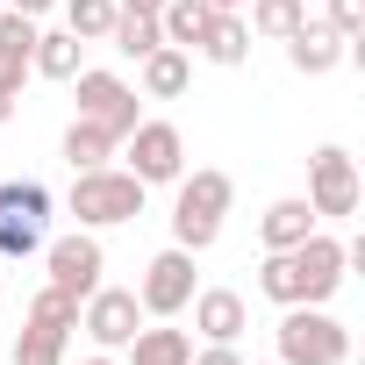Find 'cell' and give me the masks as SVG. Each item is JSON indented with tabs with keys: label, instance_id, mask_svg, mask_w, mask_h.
Returning a JSON list of instances; mask_svg holds the SVG:
<instances>
[{
	"label": "cell",
	"instance_id": "6da1fadb",
	"mask_svg": "<svg viewBox=\"0 0 365 365\" xmlns=\"http://www.w3.org/2000/svg\"><path fill=\"white\" fill-rule=\"evenodd\" d=\"M344 279H351V251L329 230L301 237L294 251H265V265H258V294L279 308H329Z\"/></svg>",
	"mask_w": 365,
	"mask_h": 365
},
{
	"label": "cell",
	"instance_id": "7a4b0ae2",
	"mask_svg": "<svg viewBox=\"0 0 365 365\" xmlns=\"http://www.w3.org/2000/svg\"><path fill=\"white\" fill-rule=\"evenodd\" d=\"M172 244L179 251H215V237H222V215H230V201H237V179L222 172V165H201V172H179L172 179Z\"/></svg>",
	"mask_w": 365,
	"mask_h": 365
},
{
	"label": "cell",
	"instance_id": "3957f363",
	"mask_svg": "<svg viewBox=\"0 0 365 365\" xmlns=\"http://www.w3.org/2000/svg\"><path fill=\"white\" fill-rule=\"evenodd\" d=\"M143 179L136 172H122V165H93V172H72V194H65V208L79 215V230H122V222H136L143 215Z\"/></svg>",
	"mask_w": 365,
	"mask_h": 365
},
{
	"label": "cell",
	"instance_id": "277c9868",
	"mask_svg": "<svg viewBox=\"0 0 365 365\" xmlns=\"http://www.w3.org/2000/svg\"><path fill=\"white\" fill-rule=\"evenodd\" d=\"M272 336H279V365H344L351 358V329L329 308H287Z\"/></svg>",
	"mask_w": 365,
	"mask_h": 365
},
{
	"label": "cell",
	"instance_id": "5b68a950",
	"mask_svg": "<svg viewBox=\"0 0 365 365\" xmlns=\"http://www.w3.org/2000/svg\"><path fill=\"white\" fill-rule=\"evenodd\" d=\"M122 172H136L143 187H172L179 172H187V136H179V122H165V115H143L129 136H122Z\"/></svg>",
	"mask_w": 365,
	"mask_h": 365
},
{
	"label": "cell",
	"instance_id": "8992f818",
	"mask_svg": "<svg viewBox=\"0 0 365 365\" xmlns=\"http://www.w3.org/2000/svg\"><path fill=\"white\" fill-rule=\"evenodd\" d=\"M65 86L79 93V115H86V122H101V129H108L115 143H122V136H129V129L143 122V93H136V86H129L122 72H101V65H79V72H72Z\"/></svg>",
	"mask_w": 365,
	"mask_h": 365
},
{
	"label": "cell",
	"instance_id": "52a82bcc",
	"mask_svg": "<svg viewBox=\"0 0 365 365\" xmlns=\"http://www.w3.org/2000/svg\"><path fill=\"white\" fill-rule=\"evenodd\" d=\"M358 201H365L358 158H351L344 143H322V150L308 158V208H315V222H351Z\"/></svg>",
	"mask_w": 365,
	"mask_h": 365
},
{
	"label": "cell",
	"instance_id": "ba28073f",
	"mask_svg": "<svg viewBox=\"0 0 365 365\" xmlns=\"http://www.w3.org/2000/svg\"><path fill=\"white\" fill-rule=\"evenodd\" d=\"M150 315H143V301H136V287H93L86 301H79V329L93 336V351H122L136 329H143Z\"/></svg>",
	"mask_w": 365,
	"mask_h": 365
},
{
	"label": "cell",
	"instance_id": "9c48e42d",
	"mask_svg": "<svg viewBox=\"0 0 365 365\" xmlns=\"http://www.w3.org/2000/svg\"><path fill=\"white\" fill-rule=\"evenodd\" d=\"M194 251H158L150 265H143V279H136V301H143V315L150 322H172V315H187V301H194Z\"/></svg>",
	"mask_w": 365,
	"mask_h": 365
},
{
	"label": "cell",
	"instance_id": "30bf717a",
	"mask_svg": "<svg viewBox=\"0 0 365 365\" xmlns=\"http://www.w3.org/2000/svg\"><path fill=\"white\" fill-rule=\"evenodd\" d=\"M43 272H51V287H65L72 301H86V294L101 287V272H108L101 230H72V237H51V244H43Z\"/></svg>",
	"mask_w": 365,
	"mask_h": 365
},
{
	"label": "cell",
	"instance_id": "8fae6325",
	"mask_svg": "<svg viewBox=\"0 0 365 365\" xmlns=\"http://www.w3.org/2000/svg\"><path fill=\"white\" fill-rule=\"evenodd\" d=\"M194 336L201 344H237L244 329H251V308H244V294L237 287H194Z\"/></svg>",
	"mask_w": 365,
	"mask_h": 365
},
{
	"label": "cell",
	"instance_id": "7c38bea8",
	"mask_svg": "<svg viewBox=\"0 0 365 365\" xmlns=\"http://www.w3.org/2000/svg\"><path fill=\"white\" fill-rule=\"evenodd\" d=\"M344 58H351V43H344L329 22H315V15H301V29L287 36V65H294L301 79H329Z\"/></svg>",
	"mask_w": 365,
	"mask_h": 365
},
{
	"label": "cell",
	"instance_id": "4fadbf2b",
	"mask_svg": "<svg viewBox=\"0 0 365 365\" xmlns=\"http://www.w3.org/2000/svg\"><path fill=\"white\" fill-rule=\"evenodd\" d=\"M36 29H43V22H29V15H15V8H0V86H8V93H22V86H29Z\"/></svg>",
	"mask_w": 365,
	"mask_h": 365
},
{
	"label": "cell",
	"instance_id": "5bb4252c",
	"mask_svg": "<svg viewBox=\"0 0 365 365\" xmlns=\"http://www.w3.org/2000/svg\"><path fill=\"white\" fill-rule=\"evenodd\" d=\"M322 222H315V208H308V194H287V201H272L265 215H258V244L265 251H294L301 237H315Z\"/></svg>",
	"mask_w": 365,
	"mask_h": 365
},
{
	"label": "cell",
	"instance_id": "9a60e30c",
	"mask_svg": "<svg viewBox=\"0 0 365 365\" xmlns=\"http://www.w3.org/2000/svg\"><path fill=\"white\" fill-rule=\"evenodd\" d=\"M136 72H143V101H179V93L194 86V51L158 43L150 58H136Z\"/></svg>",
	"mask_w": 365,
	"mask_h": 365
},
{
	"label": "cell",
	"instance_id": "2e32d148",
	"mask_svg": "<svg viewBox=\"0 0 365 365\" xmlns=\"http://www.w3.org/2000/svg\"><path fill=\"white\" fill-rule=\"evenodd\" d=\"M129 365H187L194 358V329H172V322H143L129 344Z\"/></svg>",
	"mask_w": 365,
	"mask_h": 365
},
{
	"label": "cell",
	"instance_id": "e0dca14e",
	"mask_svg": "<svg viewBox=\"0 0 365 365\" xmlns=\"http://www.w3.org/2000/svg\"><path fill=\"white\" fill-rule=\"evenodd\" d=\"M79 51H86V43H79L72 29H36V51H29V79H58V86H65V79L79 72Z\"/></svg>",
	"mask_w": 365,
	"mask_h": 365
},
{
	"label": "cell",
	"instance_id": "ac0fdd59",
	"mask_svg": "<svg viewBox=\"0 0 365 365\" xmlns=\"http://www.w3.org/2000/svg\"><path fill=\"white\" fill-rule=\"evenodd\" d=\"M208 65H244L251 58V29H244V15H208V29H201V43H194Z\"/></svg>",
	"mask_w": 365,
	"mask_h": 365
},
{
	"label": "cell",
	"instance_id": "d6986e66",
	"mask_svg": "<svg viewBox=\"0 0 365 365\" xmlns=\"http://www.w3.org/2000/svg\"><path fill=\"white\" fill-rule=\"evenodd\" d=\"M115 136L101 129V122H86V115H72V129H65V165L72 172H93V165H115Z\"/></svg>",
	"mask_w": 365,
	"mask_h": 365
},
{
	"label": "cell",
	"instance_id": "ffe728a7",
	"mask_svg": "<svg viewBox=\"0 0 365 365\" xmlns=\"http://www.w3.org/2000/svg\"><path fill=\"white\" fill-rule=\"evenodd\" d=\"M208 0H165V8H158V36L172 43V51H194L201 43V29H208Z\"/></svg>",
	"mask_w": 365,
	"mask_h": 365
},
{
	"label": "cell",
	"instance_id": "44dd1931",
	"mask_svg": "<svg viewBox=\"0 0 365 365\" xmlns=\"http://www.w3.org/2000/svg\"><path fill=\"white\" fill-rule=\"evenodd\" d=\"M244 29L251 36H265V43H287L294 29H301V15H308V0H244Z\"/></svg>",
	"mask_w": 365,
	"mask_h": 365
},
{
	"label": "cell",
	"instance_id": "7402d4cb",
	"mask_svg": "<svg viewBox=\"0 0 365 365\" xmlns=\"http://www.w3.org/2000/svg\"><path fill=\"white\" fill-rule=\"evenodd\" d=\"M51 187L43 179H0V215H22V222H51Z\"/></svg>",
	"mask_w": 365,
	"mask_h": 365
},
{
	"label": "cell",
	"instance_id": "603a6c76",
	"mask_svg": "<svg viewBox=\"0 0 365 365\" xmlns=\"http://www.w3.org/2000/svg\"><path fill=\"white\" fill-rule=\"evenodd\" d=\"M29 329H51V336H72V329H79V301H72L65 287H51V279H43V294L29 301Z\"/></svg>",
	"mask_w": 365,
	"mask_h": 365
},
{
	"label": "cell",
	"instance_id": "cb8c5ba5",
	"mask_svg": "<svg viewBox=\"0 0 365 365\" xmlns=\"http://www.w3.org/2000/svg\"><path fill=\"white\" fill-rule=\"evenodd\" d=\"M58 8H65V29L79 36V43H108V29H115V0H58Z\"/></svg>",
	"mask_w": 365,
	"mask_h": 365
},
{
	"label": "cell",
	"instance_id": "d4e9b609",
	"mask_svg": "<svg viewBox=\"0 0 365 365\" xmlns=\"http://www.w3.org/2000/svg\"><path fill=\"white\" fill-rule=\"evenodd\" d=\"M108 43L122 51V58H150L165 36H158V15H115V29H108Z\"/></svg>",
	"mask_w": 365,
	"mask_h": 365
},
{
	"label": "cell",
	"instance_id": "484cf974",
	"mask_svg": "<svg viewBox=\"0 0 365 365\" xmlns=\"http://www.w3.org/2000/svg\"><path fill=\"white\" fill-rule=\"evenodd\" d=\"M65 344H72V336H51V329H29V322H22L15 365H65Z\"/></svg>",
	"mask_w": 365,
	"mask_h": 365
},
{
	"label": "cell",
	"instance_id": "4316f807",
	"mask_svg": "<svg viewBox=\"0 0 365 365\" xmlns=\"http://www.w3.org/2000/svg\"><path fill=\"white\" fill-rule=\"evenodd\" d=\"M43 251V222H22V215H0V258H36Z\"/></svg>",
	"mask_w": 365,
	"mask_h": 365
},
{
	"label": "cell",
	"instance_id": "83f0119b",
	"mask_svg": "<svg viewBox=\"0 0 365 365\" xmlns=\"http://www.w3.org/2000/svg\"><path fill=\"white\" fill-rule=\"evenodd\" d=\"M344 43H365V0H329V15H322Z\"/></svg>",
	"mask_w": 365,
	"mask_h": 365
},
{
	"label": "cell",
	"instance_id": "f1b7e54d",
	"mask_svg": "<svg viewBox=\"0 0 365 365\" xmlns=\"http://www.w3.org/2000/svg\"><path fill=\"white\" fill-rule=\"evenodd\" d=\"M187 365H244V351H237V344H208V351H194Z\"/></svg>",
	"mask_w": 365,
	"mask_h": 365
},
{
	"label": "cell",
	"instance_id": "f546056e",
	"mask_svg": "<svg viewBox=\"0 0 365 365\" xmlns=\"http://www.w3.org/2000/svg\"><path fill=\"white\" fill-rule=\"evenodd\" d=\"M8 8H15V15H29V22H43V15L58 8V0H8Z\"/></svg>",
	"mask_w": 365,
	"mask_h": 365
},
{
	"label": "cell",
	"instance_id": "4dcf8cb0",
	"mask_svg": "<svg viewBox=\"0 0 365 365\" xmlns=\"http://www.w3.org/2000/svg\"><path fill=\"white\" fill-rule=\"evenodd\" d=\"M115 8H122V15H158L165 0H115Z\"/></svg>",
	"mask_w": 365,
	"mask_h": 365
},
{
	"label": "cell",
	"instance_id": "1f68e13d",
	"mask_svg": "<svg viewBox=\"0 0 365 365\" xmlns=\"http://www.w3.org/2000/svg\"><path fill=\"white\" fill-rule=\"evenodd\" d=\"M15 101H22V93H8V86H0V122H15Z\"/></svg>",
	"mask_w": 365,
	"mask_h": 365
},
{
	"label": "cell",
	"instance_id": "d6a6232c",
	"mask_svg": "<svg viewBox=\"0 0 365 365\" xmlns=\"http://www.w3.org/2000/svg\"><path fill=\"white\" fill-rule=\"evenodd\" d=\"M208 8H215V15H244V0H208Z\"/></svg>",
	"mask_w": 365,
	"mask_h": 365
},
{
	"label": "cell",
	"instance_id": "836d02e7",
	"mask_svg": "<svg viewBox=\"0 0 365 365\" xmlns=\"http://www.w3.org/2000/svg\"><path fill=\"white\" fill-rule=\"evenodd\" d=\"M79 365H122V358H115V351H93V358H79Z\"/></svg>",
	"mask_w": 365,
	"mask_h": 365
},
{
	"label": "cell",
	"instance_id": "e575fe53",
	"mask_svg": "<svg viewBox=\"0 0 365 365\" xmlns=\"http://www.w3.org/2000/svg\"><path fill=\"white\" fill-rule=\"evenodd\" d=\"M265 365H279V358H265Z\"/></svg>",
	"mask_w": 365,
	"mask_h": 365
},
{
	"label": "cell",
	"instance_id": "d590c367",
	"mask_svg": "<svg viewBox=\"0 0 365 365\" xmlns=\"http://www.w3.org/2000/svg\"><path fill=\"white\" fill-rule=\"evenodd\" d=\"M0 8H8V0H0Z\"/></svg>",
	"mask_w": 365,
	"mask_h": 365
}]
</instances>
